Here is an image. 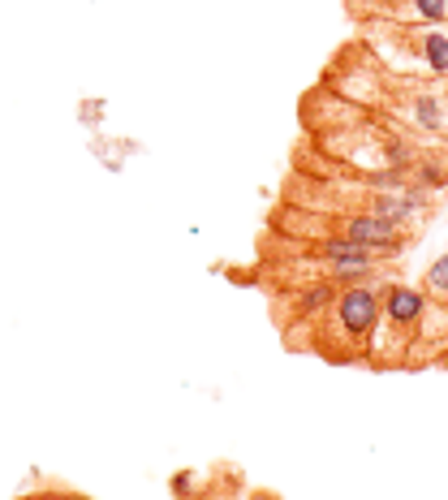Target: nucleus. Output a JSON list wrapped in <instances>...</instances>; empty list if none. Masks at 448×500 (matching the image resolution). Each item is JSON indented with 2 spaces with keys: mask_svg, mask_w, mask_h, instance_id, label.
I'll list each match as a JSON object with an SVG mask.
<instances>
[{
  "mask_svg": "<svg viewBox=\"0 0 448 500\" xmlns=\"http://www.w3.org/2000/svg\"><path fill=\"white\" fill-rule=\"evenodd\" d=\"M336 328L349 341H367L379 328V294L367 285H349L345 294H336Z\"/></svg>",
  "mask_w": 448,
  "mask_h": 500,
  "instance_id": "f257e3e1",
  "label": "nucleus"
},
{
  "mask_svg": "<svg viewBox=\"0 0 448 500\" xmlns=\"http://www.w3.org/2000/svg\"><path fill=\"white\" fill-rule=\"evenodd\" d=\"M427 315V294L410 289V285H388V294L379 302V320L397 328H414Z\"/></svg>",
  "mask_w": 448,
  "mask_h": 500,
  "instance_id": "7ed1b4c3",
  "label": "nucleus"
},
{
  "mask_svg": "<svg viewBox=\"0 0 448 500\" xmlns=\"http://www.w3.org/2000/svg\"><path fill=\"white\" fill-rule=\"evenodd\" d=\"M414 108H419V121H423V125H431V129H436V125L444 121V117H440V104H436V100H427V96H423L419 104H414Z\"/></svg>",
  "mask_w": 448,
  "mask_h": 500,
  "instance_id": "1a4fd4ad",
  "label": "nucleus"
},
{
  "mask_svg": "<svg viewBox=\"0 0 448 500\" xmlns=\"http://www.w3.org/2000/svg\"><path fill=\"white\" fill-rule=\"evenodd\" d=\"M427 289L440 294V298H448V254H440V259L427 268Z\"/></svg>",
  "mask_w": 448,
  "mask_h": 500,
  "instance_id": "6e6552de",
  "label": "nucleus"
},
{
  "mask_svg": "<svg viewBox=\"0 0 448 500\" xmlns=\"http://www.w3.org/2000/svg\"><path fill=\"white\" fill-rule=\"evenodd\" d=\"M419 203H423L419 195H393V190L384 195V190H379V195H371V212L384 216V221H393V225H401V221H410V216L419 212Z\"/></svg>",
  "mask_w": 448,
  "mask_h": 500,
  "instance_id": "20e7f679",
  "label": "nucleus"
},
{
  "mask_svg": "<svg viewBox=\"0 0 448 500\" xmlns=\"http://www.w3.org/2000/svg\"><path fill=\"white\" fill-rule=\"evenodd\" d=\"M328 302H336V280H311L298 294V315L315 320L319 311H328Z\"/></svg>",
  "mask_w": 448,
  "mask_h": 500,
  "instance_id": "39448f33",
  "label": "nucleus"
},
{
  "mask_svg": "<svg viewBox=\"0 0 448 500\" xmlns=\"http://www.w3.org/2000/svg\"><path fill=\"white\" fill-rule=\"evenodd\" d=\"M405 18H414V22H427V26H436V22H444L448 18V0H405V9H401Z\"/></svg>",
  "mask_w": 448,
  "mask_h": 500,
  "instance_id": "0eeeda50",
  "label": "nucleus"
},
{
  "mask_svg": "<svg viewBox=\"0 0 448 500\" xmlns=\"http://www.w3.org/2000/svg\"><path fill=\"white\" fill-rule=\"evenodd\" d=\"M169 488H173V496H190V488H195V475H190V471H177Z\"/></svg>",
  "mask_w": 448,
  "mask_h": 500,
  "instance_id": "9d476101",
  "label": "nucleus"
},
{
  "mask_svg": "<svg viewBox=\"0 0 448 500\" xmlns=\"http://www.w3.org/2000/svg\"><path fill=\"white\" fill-rule=\"evenodd\" d=\"M419 44H423V61L431 65V74H448V35H440V30H427Z\"/></svg>",
  "mask_w": 448,
  "mask_h": 500,
  "instance_id": "423d86ee",
  "label": "nucleus"
},
{
  "mask_svg": "<svg viewBox=\"0 0 448 500\" xmlns=\"http://www.w3.org/2000/svg\"><path fill=\"white\" fill-rule=\"evenodd\" d=\"M341 238H349V242H358V246L375 250V254H397V250L405 246V233H401V225L384 221V216H375V212H358V216H345V225H341Z\"/></svg>",
  "mask_w": 448,
  "mask_h": 500,
  "instance_id": "f03ea898",
  "label": "nucleus"
}]
</instances>
